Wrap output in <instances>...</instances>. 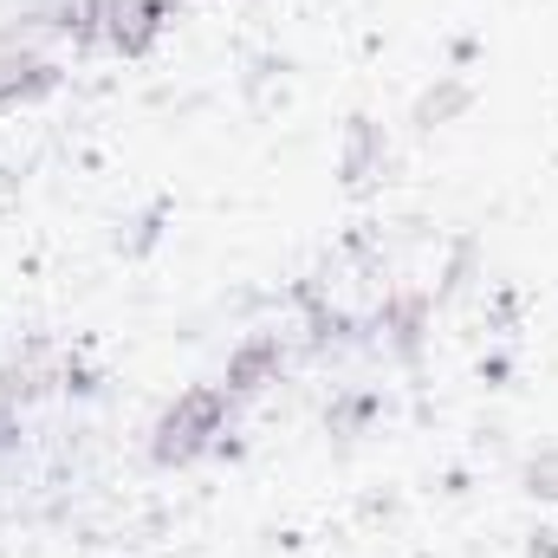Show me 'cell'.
<instances>
[{"label":"cell","instance_id":"cell-1","mask_svg":"<svg viewBox=\"0 0 558 558\" xmlns=\"http://www.w3.org/2000/svg\"><path fill=\"white\" fill-rule=\"evenodd\" d=\"M228 410H234L228 384L182 397V403L162 416V428H156V461H195L202 448H215V435H228Z\"/></svg>","mask_w":558,"mask_h":558}]
</instances>
